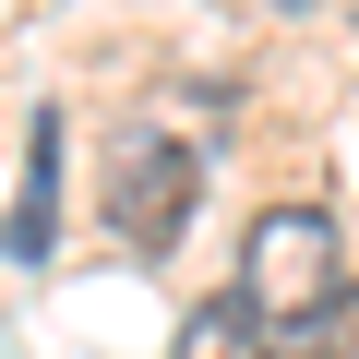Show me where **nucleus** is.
Returning <instances> with one entry per match:
<instances>
[{
	"mask_svg": "<svg viewBox=\"0 0 359 359\" xmlns=\"http://www.w3.org/2000/svg\"><path fill=\"white\" fill-rule=\"evenodd\" d=\"M48 240H60V120H36V132H25V192H13L0 252H13V264H48Z\"/></svg>",
	"mask_w": 359,
	"mask_h": 359,
	"instance_id": "3",
	"label": "nucleus"
},
{
	"mask_svg": "<svg viewBox=\"0 0 359 359\" xmlns=\"http://www.w3.org/2000/svg\"><path fill=\"white\" fill-rule=\"evenodd\" d=\"M180 359H276V323L240 287H216V299H192V323H180Z\"/></svg>",
	"mask_w": 359,
	"mask_h": 359,
	"instance_id": "4",
	"label": "nucleus"
},
{
	"mask_svg": "<svg viewBox=\"0 0 359 359\" xmlns=\"http://www.w3.org/2000/svg\"><path fill=\"white\" fill-rule=\"evenodd\" d=\"M276 347H287V359H359V299H347V287H335V299H323V311H311V323H287V335H276Z\"/></svg>",
	"mask_w": 359,
	"mask_h": 359,
	"instance_id": "5",
	"label": "nucleus"
},
{
	"mask_svg": "<svg viewBox=\"0 0 359 359\" xmlns=\"http://www.w3.org/2000/svg\"><path fill=\"white\" fill-rule=\"evenodd\" d=\"M335 287H347V252H335V216H323V204H276V216H252L240 299H252L276 335H287V323H311Z\"/></svg>",
	"mask_w": 359,
	"mask_h": 359,
	"instance_id": "1",
	"label": "nucleus"
},
{
	"mask_svg": "<svg viewBox=\"0 0 359 359\" xmlns=\"http://www.w3.org/2000/svg\"><path fill=\"white\" fill-rule=\"evenodd\" d=\"M192 204H204V156L180 132H120L108 144V228L132 252H168L180 228H192Z\"/></svg>",
	"mask_w": 359,
	"mask_h": 359,
	"instance_id": "2",
	"label": "nucleus"
}]
</instances>
